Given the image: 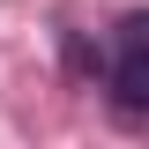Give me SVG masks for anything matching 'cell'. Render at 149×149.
I'll list each match as a JSON object with an SVG mask.
<instances>
[{
  "label": "cell",
  "mask_w": 149,
  "mask_h": 149,
  "mask_svg": "<svg viewBox=\"0 0 149 149\" xmlns=\"http://www.w3.org/2000/svg\"><path fill=\"white\" fill-rule=\"evenodd\" d=\"M112 90H119V104L149 112V15H127V22H119V67H112Z\"/></svg>",
  "instance_id": "obj_1"
}]
</instances>
